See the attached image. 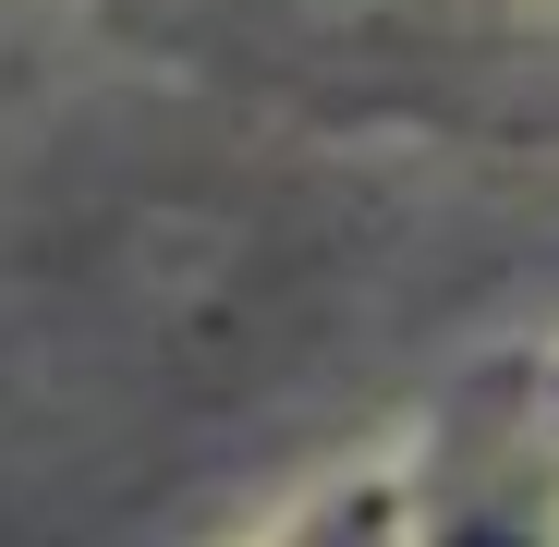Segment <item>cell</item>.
I'll return each instance as SVG.
<instances>
[{"instance_id":"6da1fadb","label":"cell","mask_w":559,"mask_h":547,"mask_svg":"<svg viewBox=\"0 0 559 547\" xmlns=\"http://www.w3.org/2000/svg\"><path fill=\"white\" fill-rule=\"evenodd\" d=\"M450 547H523V535H499V523H475V535H450Z\"/></svg>"}]
</instances>
